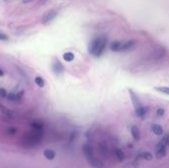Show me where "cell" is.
<instances>
[{
	"label": "cell",
	"mask_w": 169,
	"mask_h": 168,
	"mask_svg": "<svg viewBox=\"0 0 169 168\" xmlns=\"http://www.w3.org/2000/svg\"><path fill=\"white\" fill-rule=\"evenodd\" d=\"M0 111L2 112V113L4 114L5 116L7 117V118H11L12 116H13V114H12V112L9 110V109L5 108L4 106H2L1 104H0Z\"/></svg>",
	"instance_id": "cell-14"
},
{
	"label": "cell",
	"mask_w": 169,
	"mask_h": 168,
	"mask_svg": "<svg viewBox=\"0 0 169 168\" xmlns=\"http://www.w3.org/2000/svg\"><path fill=\"white\" fill-rule=\"evenodd\" d=\"M128 92H129V94H130V99H132L133 105H134L135 110H137V109H140V107H142L139 97H137V95L135 93L134 90H132V89H129V90H128Z\"/></svg>",
	"instance_id": "cell-4"
},
{
	"label": "cell",
	"mask_w": 169,
	"mask_h": 168,
	"mask_svg": "<svg viewBox=\"0 0 169 168\" xmlns=\"http://www.w3.org/2000/svg\"><path fill=\"white\" fill-rule=\"evenodd\" d=\"M83 153L89 160V162L92 164L94 162V157H93V149L89 144H84L83 146Z\"/></svg>",
	"instance_id": "cell-5"
},
{
	"label": "cell",
	"mask_w": 169,
	"mask_h": 168,
	"mask_svg": "<svg viewBox=\"0 0 169 168\" xmlns=\"http://www.w3.org/2000/svg\"><path fill=\"white\" fill-rule=\"evenodd\" d=\"M8 39H9L8 36L5 35L4 33H1V32H0V41H7Z\"/></svg>",
	"instance_id": "cell-23"
},
{
	"label": "cell",
	"mask_w": 169,
	"mask_h": 168,
	"mask_svg": "<svg viewBox=\"0 0 169 168\" xmlns=\"http://www.w3.org/2000/svg\"><path fill=\"white\" fill-rule=\"evenodd\" d=\"M7 99H8L9 101H18V97H17V94H14V93H9L8 95H7Z\"/></svg>",
	"instance_id": "cell-19"
},
{
	"label": "cell",
	"mask_w": 169,
	"mask_h": 168,
	"mask_svg": "<svg viewBox=\"0 0 169 168\" xmlns=\"http://www.w3.org/2000/svg\"><path fill=\"white\" fill-rule=\"evenodd\" d=\"M165 55V49L164 48H162V47H159L154 50L153 58H154V60H159V58L163 57V55Z\"/></svg>",
	"instance_id": "cell-8"
},
{
	"label": "cell",
	"mask_w": 169,
	"mask_h": 168,
	"mask_svg": "<svg viewBox=\"0 0 169 168\" xmlns=\"http://www.w3.org/2000/svg\"><path fill=\"white\" fill-rule=\"evenodd\" d=\"M130 133H132V136L135 141H139L140 137V131H139V129H137V127L133 126L132 128H130Z\"/></svg>",
	"instance_id": "cell-10"
},
{
	"label": "cell",
	"mask_w": 169,
	"mask_h": 168,
	"mask_svg": "<svg viewBox=\"0 0 169 168\" xmlns=\"http://www.w3.org/2000/svg\"><path fill=\"white\" fill-rule=\"evenodd\" d=\"M62 57H63V60H65V62H72V60H74V57H74V53L70 52H65V53H63Z\"/></svg>",
	"instance_id": "cell-12"
},
{
	"label": "cell",
	"mask_w": 169,
	"mask_h": 168,
	"mask_svg": "<svg viewBox=\"0 0 169 168\" xmlns=\"http://www.w3.org/2000/svg\"><path fill=\"white\" fill-rule=\"evenodd\" d=\"M7 91L4 88H0V97L1 98H7Z\"/></svg>",
	"instance_id": "cell-21"
},
{
	"label": "cell",
	"mask_w": 169,
	"mask_h": 168,
	"mask_svg": "<svg viewBox=\"0 0 169 168\" xmlns=\"http://www.w3.org/2000/svg\"><path fill=\"white\" fill-rule=\"evenodd\" d=\"M152 131L156 136H161L163 134V129L161 128V126H159V125H153Z\"/></svg>",
	"instance_id": "cell-13"
},
{
	"label": "cell",
	"mask_w": 169,
	"mask_h": 168,
	"mask_svg": "<svg viewBox=\"0 0 169 168\" xmlns=\"http://www.w3.org/2000/svg\"><path fill=\"white\" fill-rule=\"evenodd\" d=\"M63 69H65V67H63V65L61 64V62L60 60H55V62L53 63V71L56 74H60V73L63 72Z\"/></svg>",
	"instance_id": "cell-6"
},
{
	"label": "cell",
	"mask_w": 169,
	"mask_h": 168,
	"mask_svg": "<svg viewBox=\"0 0 169 168\" xmlns=\"http://www.w3.org/2000/svg\"><path fill=\"white\" fill-rule=\"evenodd\" d=\"M154 89L156 91H158V92L169 95V87H166V86H156V87H154Z\"/></svg>",
	"instance_id": "cell-16"
},
{
	"label": "cell",
	"mask_w": 169,
	"mask_h": 168,
	"mask_svg": "<svg viewBox=\"0 0 169 168\" xmlns=\"http://www.w3.org/2000/svg\"><path fill=\"white\" fill-rule=\"evenodd\" d=\"M43 136V129H34L32 128V131L29 132L24 139L25 146H34L37 144H39Z\"/></svg>",
	"instance_id": "cell-2"
},
{
	"label": "cell",
	"mask_w": 169,
	"mask_h": 168,
	"mask_svg": "<svg viewBox=\"0 0 169 168\" xmlns=\"http://www.w3.org/2000/svg\"><path fill=\"white\" fill-rule=\"evenodd\" d=\"M107 45V39L105 37H98L90 43L88 47V52L90 55L99 57L103 55Z\"/></svg>",
	"instance_id": "cell-1"
},
{
	"label": "cell",
	"mask_w": 169,
	"mask_h": 168,
	"mask_svg": "<svg viewBox=\"0 0 169 168\" xmlns=\"http://www.w3.org/2000/svg\"><path fill=\"white\" fill-rule=\"evenodd\" d=\"M164 109H162V108H159V109H157V111H156V114H157V116L158 117H161V116H163L164 115Z\"/></svg>",
	"instance_id": "cell-22"
},
{
	"label": "cell",
	"mask_w": 169,
	"mask_h": 168,
	"mask_svg": "<svg viewBox=\"0 0 169 168\" xmlns=\"http://www.w3.org/2000/svg\"><path fill=\"white\" fill-rule=\"evenodd\" d=\"M135 114H137V117H140V118H142V117H143V116L145 115V114H147V109H145L143 106L140 107V109L135 110Z\"/></svg>",
	"instance_id": "cell-17"
},
{
	"label": "cell",
	"mask_w": 169,
	"mask_h": 168,
	"mask_svg": "<svg viewBox=\"0 0 169 168\" xmlns=\"http://www.w3.org/2000/svg\"><path fill=\"white\" fill-rule=\"evenodd\" d=\"M122 42H119V41H115L113 42L111 46H110V49H111L113 52H122Z\"/></svg>",
	"instance_id": "cell-9"
},
{
	"label": "cell",
	"mask_w": 169,
	"mask_h": 168,
	"mask_svg": "<svg viewBox=\"0 0 169 168\" xmlns=\"http://www.w3.org/2000/svg\"><path fill=\"white\" fill-rule=\"evenodd\" d=\"M100 168H101V167H100Z\"/></svg>",
	"instance_id": "cell-29"
},
{
	"label": "cell",
	"mask_w": 169,
	"mask_h": 168,
	"mask_svg": "<svg viewBox=\"0 0 169 168\" xmlns=\"http://www.w3.org/2000/svg\"><path fill=\"white\" fill-rule=\"evenodd\" d=\"M116 156L118 157V159L120 160V161H122V160H124V152H123L121 149H116Z\"/></svg>",
	"instance_id": "cell-18"
},
{
	"label": "cell",
	"mask_w": 169,
	"mask_h": 168,
	"mask_svg": "<svg viewBox=\"0 0 169 168\" xmlns=\"http://www.w3.org/2000/svg\"><path fill=\"white\" fill-rule=\"evenodd\" d=\"M43 155H45V157L47 159L53 160L55 157V152L53 151V149H46V150L43 151Z\"/></svg>",
	"instance_id": "cell-11"
},
{
	"label": "cell",
	"mask_w": 169,
	"mask_h": 168,
	"mask_svg": "<svg viewBox=\"0 0 169 168\" xmlns=\"http://www.w3.org/2000/svg\"><path fill=\"white\" fill-rule=\"evenodd\" d=\"M23 95H24V91L21 90L19 93H17V97H18V100H20L22 97H23Z\"/></svg>",
	"instance_id": "cell-25"
},
{
	"label": "cell",
	"mask_w": 169,
	"mask_h": 168,
	"mask_svg": "<svg viewBox=\"0 0 169 168\" xmlns=\"http://www.w3.org/2000/svg\"><path fill=\"white\" fill-rule=\"evenodd\" d=\"M5 1H7V0H5Z\"/></svg>",
	"instance_id": "cell-28"
},
{
	"label": "cell",
	"mask_w": 169,
	"mask_h": 168,
	"mask_svg": "<svg viewBox=\"0 0 169 168\" xmlns=\"http://www.w3.org/2000/svg\"><path fill=\"white\" fill-rule=\"evenodd\" d=\"M135 46V42L134 40H130V41H127V42L123 43L122 45V52H126V50H132Z\"/></svg>",
	"instance_id": "cell-7"
},
{
	"label": "cell",
	"mask_w": 169,
	"mask_h": 168,
	"mask_svg": "<svg viewBox=\"0 0 169 168\" xmlns=\"http://www.w3.org/2000/svg\"><path fill=\"white\" fill-rule=\"evenodd\" d=\"M4 75V71L2 70V69H0V77H1V76H3Z\"/></svg>",
	"instance_id": "cell-27"
},
{
	"label": "cell",
	"mask_w": 169,
	"mask_h": 168,
	"mask_svg": "<svg viewBox=\"0 0 169 168\" xmlns=\"http://www.w3.org/2000/svg\"><path fill=\"white\" fill-rule=\"evenodd\" d=\"M32 1H34V0H22V2L23 3H25V4L30 3V2H32Z\"/></svg>",
	"instance_id": "cell-26"
},
{
	"label": "cell",
	"mask_w": 169,
	"mask_h": 168,
	"mask_svg": "<svg viewBox=\"0 0 169 168\" xmlns=\"http://www.w3.org/2000/svg\"><path fill=\"white\" fill-rule=\"evenodd\" d=\"M35 83L37 84L40 88H43L45 87V84H46L45 79H43V77H41V76H37V77L35 78Z\"/></svg>",
	"instance_id": "cell-15"
},
{
	"label": "cell",
	"mask_w": 169,
	"mask_h": 168,
	"mask_svg": "<svg viewBox=\"0 0 169 168\" xmlns=\"http://www.w3.org/2000/svg\"><path fill=\"white\" fill-rule=\"evenodd\" d=\"M56 16H58V11L56 10H50V11H48L47 13L43 15L42 23L43 24H48L50 21H53Z\"/></svg>",
	"instance_id": "cell-3"
},
{
	"label": "cell",
	"mask_w": 169,
	"mask_h": 168,
	"mask_svg": "<svg viewBox=\"0 0 169 168\" xmlns=\"http://www.w3.org/2000/svg\"><path fill=\"white\" fill-rule=\"evenodd\" d=\"M140 155H142L143 158L147 159V160H151L152 157H153V155L150 153V152H143V153L140 154Z\"/></svg>",
	"instance_id": "cell-20"
},
{
	"label": "cell",
	"mask_w": 169,
	"mask_h": 168,
	"mask_svg": "<svg viewBox=\"0 0 169 168\" xmlns=\"http://www.w3.org/2000/svg\"><path fill=\"white\" fill-rule=\"evenodd\" d=\"M16 131L17 130L15 129V128H10V129H8V133L10 134H16Z\"/></svg>",
	"instance_id": "cell-24"
}]
</instances>
